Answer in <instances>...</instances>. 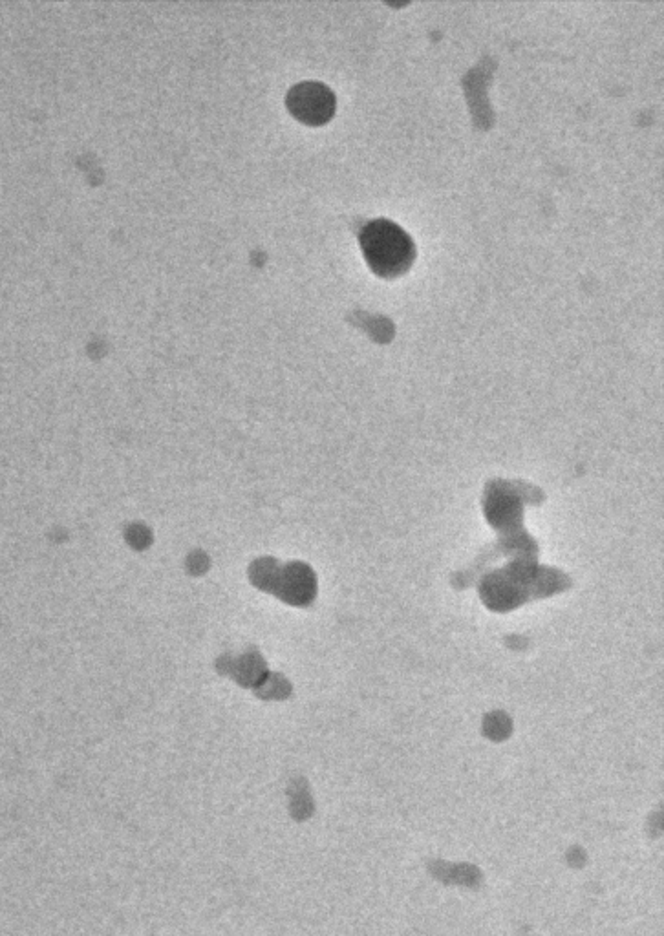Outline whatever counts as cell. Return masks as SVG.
I'll use <instances>...</instances> for the list:
<instances>
[{
    "label": "cell",
    "mask_w": 664,
    "mask_h": 936,
    "mask_svg": "<svg viewBox=\"0 0 664 936\" xmlns=\"http://www.w3.org/2000/svg\"><path fill=\"white\" fill-rule=\"evenodd\" d=\"M359 242L366 264L377 277L405 275L416 260V245L399 225L390 220H372L359 231Z\"/></svg>",
    "instance_id": "6da1fadb"
},
{
    "label": "cell",
    "mask_w": 664,
    "mask_h": 936,
    "mask_svg": "<svg viewBox=\"0 0 664 936\" xmlns=\"http://www.w3.org/2000/svg\"><path fill=\"white\" fill-rule=\"evenodd\" d=\"M288 108L302 123L319 127L335 114V96L321 83H300L288 94Z\"/></svg>",
    "instance_id": "7a4b0ae2"
}]
</instances>
